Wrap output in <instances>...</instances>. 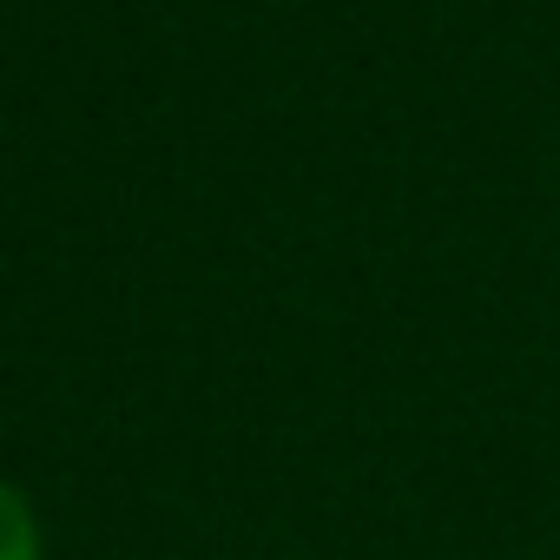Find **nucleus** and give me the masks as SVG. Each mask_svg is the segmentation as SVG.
Instances as JSON below:
<instances>
[{
  "instance_id": "1",
  "label": "nucleus",
  "mask_w": 560,
  "mask_h": 560,
  "mask_svg": "<svg viewBox=\"0 0 560 560\" xmlns=\"http://www.w3.org/2000/svg\"><path fill=\"white\" fill-rule=\"evenodd\" d=\"M0 560H47L34 501H27L14 481H0Z\"/></svg>"
}]
</instances>
